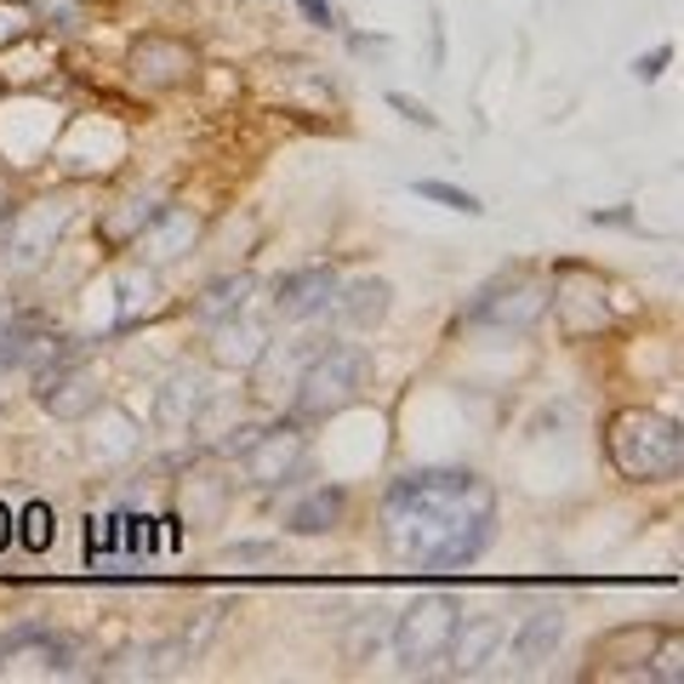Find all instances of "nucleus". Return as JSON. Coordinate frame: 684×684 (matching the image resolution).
<instances>
[{
    "mask_svg": "<svg viewBox=\"0 0 684 684\" xmlns=\"http://www.w3.org/2000/svg\"><path fill=\"white\" fill-rule=\"evenodd\" d=\"M343 508H348V491L343 486H319V491H308L292 508V531L297 537H326V531L343 525Z\"/></svg>",
    "mask_w": 684,
    "mask_h": 684,
    "instance_id": "obj_20",
    "label": "nucleus"
},
{
    "mask_svg": "<svg viewBox=\"0 0 684 684\" xmlns=\"http://www.w3.org/2000/svg\"><path fill=\"white\" fill-rule=\"evenodd\" d=\"M388 109H399V114H406V120H417L422 132H433V126H439V114H433L428 103H417L411 92H388Z\"/></svg>",
    "mask_w": 684,
    "mask_h": 684,
    "instance_id": "obj_25",
    "label": "nucleus"
},
{
    "mask_svg": "<svg viewBox=\"0 0 684 684\" xmlns=\"http://www.w3.org/2000/svg\"><path fill=\"white\" fill-rule=\"evenodd\" d=\"M194 239H200V217H194L188 206H160V212L143 223V234L132 239V246H137L149 263H177V257L194 252Z\"/></svg>",
    "mask_w": 684,
    "mask_h": 684,
    "instance_id": "obj_16",
    "label": "nucleus"
},
{
    "mask_svg": "<svg viewBox=\"0 0 684 684\" xmlns=\"http://www.w3.org/2000/svg\"><path fill=\"white\" fill-rule=\"evenodd\" d=\"M34 12L47 18L52 29H63V34L86 29V7H80V0H34Z\"/></svg>",
    "mask_w": 684,
    "mask_h": 684,
    "instance_id": "obj_23",
    "label": "nucleus"
},
{
    "mask_svg": "<svg viewBox=\"0 0 684 684\" xmlns=\"http://www.w3.org/2000/svg\"><path fill=\"white\" fill-rule=\"evenodd\" d=\"M29 343H34V337H29L23 326H12V331H0V377H7L12 366H23V354H29Z\"/></svg>",
    "mask_w": 684,
    "mask_h": 684,
    "instance_id": "obj_24",
    "label": "nucleus"
},
{
    "mask_svg": "<svg viewBox=\"0 0 684 684\" xmlns=\"http://www.w3.org/2000/svg\"><path fill=\"white\" fill-rule=\"evenodd\" d=\"M206 331H212V366H223V371H252L257 354L268 348V319L252 308L234 314V319H217Z\"/></svg>",
    "mask_w": 684,
    "mask_h": 684,
    "instance_id": "obj_14",
    "label": "nucleus"
},
{
    "mask_svg": "<svg viewBox=\"0 0 684 684\" xmlns=\"http://www.w3.org/2000/svg\"><path fill=\"white\" fill-rule=\"evenodd\" d=\"M462 622V599L457 593H417L406 611L394 616V651L406 673H428L433 662H446L451 651V633Z\"/></svg>",
    "mask_w": 684,
    "mask_h": 684,
    "instance_id": "obj_4",
    "label": "nucleus"
},
{
    "mask_svg": "<svg viewBox=\"0 0 684 684\" xmlns=\"http://www.w3.org/2000/svg\"><path fill=\"white\" fill-rule=\"evenodd\" d=\"M34 399L58 422H80V417H92L103 406V382L80 366V359H63V366H52V371H34Z\"/></svg>",
    "mask_w": 684,
    "mask_h": 684,
    "instance_id": "obj_9",
    "label": "nucleus"
},
{
    "mask_svg": "<svg viewBox=\"0 0 684 684\" xmlns=\"http://www.w3.org/2000/svg\"><path fill=\"white\" fill-rule=\"evenodd\" d=\"M422 200H439V206H451V212H462V217H479L486 206L468 194V188H457V183H439V177H422V183H411Z\"/></svg>",
    "mask_w": 684,
    "mask_h": 684,
    "instance_id": "obj_22",
    "label": "nucleus"
},
{
    "mask_svg": "<svg viewBox=\"0 0 684 684\" xmlns=\"http://www.w3.org/2000/svg\"><path fill=\"white\" fill-rule=\"evenodd\" d=\"M0 223H7V206H0Z\"/></svg>",
    "mask_w": 684,
    "mask_h": 684,
    "instance_id": "obj_31",
    "label": "nucleus"
},
{
    "mask_svg": "<svg viewBox=\"0 0 684 684\" xmlns=\"http://www.w3.org/2000/svg\"><path fill=\"white\" fill-rule=\"evenodd\" d=\"M656 678H678V645H667V651H662V667H656Z\"/></svg>",
    "mask_w": 684,
    "mask_h": 684,
    "instance_id": "obj_30",
    "label": "nucleus"
},
{
    "mask_svg": "<svg viewBox=\"0 0 684 684\" xmlns=\"http://www.w3.org/2000/svg\"><path fill=\"white\" fill-rule=\"evenodd\" d=\"M297 12H303L314 29H337V12L326 7V0H297Z\"/></svg>",
    "mask_w": 684,
    "mask_h": 684,
    "instance_id": "obj_27",
    "label": "nucleus"
},
{
    "mask_svg": "<svg viewBox=\"0 0 684 684\" xmlns=\"http://www.w3.org/2000/svg\"><path fill=\"white\" fill-rule=\"evenodd\" d=\"M508 639V622L502 616H462L457 622V633H451V651H446V662L457 667V673H479L491 656H497V645Z\"/></svg>",
    "mask_w": 684,
    "mask_h": 684,
    "instance_id": "obj_17",
    "label": "nucleus"
},
{
    "mask_svg": "<svg viewBox=\"0 0 684 684\" xmlns=\"http://www.w3.org/2000/svg\"><path fill=\"white\" fill-rule=\"evenodd\" d=\"M126 74L143 92H177L194 74V47L188 40H172V34H143L126 58Z\"/></svg>",
    "mask_w": 684,
    "mask_h": 684,
    "instance_id": "obj_10",
    "label": "nucleus"
},
{
    "mask_svg": "<svg viewBox=\"0 0 684 684\" xmlns=\"http://www.w3.org/2000/svg\"><path fill=\"white\" fill-rule=\"evenodd\" d=\"M394 633V616L382 611V605H371V611H359L354 622H348V639H343V656L348 662H371L377 656V645Z\"/></svg>",
    "mask_w": 684,
    "mask_h": 684,
    "instance_id": "obj_21",
    "label": "nucleus"
},
{
    "mask_svg": "<svg viewBox=\"0 0 684 684\" xmlns=\"http://www.w3.org/2000/svg\"><path fill=\"white\" fill-rule=\"evenodd\" d=\"M308 433L303 422H274V428H257L246 446H239V473H246V486L257 491H286L308 473Z\"/></svg>",
    "mask_w": 684,
    "mask_h": 684,
    "instance_id": "obj_5",
    "label": "nucleus"
},
{
    "mask_svg": "<svg viewBox=\"0 0 684 684\" xmlns=\"http://www.w3.org/2000/svg\"><path fill=\"white\" fill-rule=\"evenodd\" d=\"M252 292H257L252 274H223V279H212V286L194 297V319H200V326H217V319L246 314L252 308Z\"/></svg>",
    "mask_w": 684,
    "mask_h": 684,
    "instance_id": "obj_19",
    "label": "nucleus"
},
{
    "mask_svg": "<svg viewBox=\"0 0 684 684\" xmlns=\"http://www.w3.org/2000/svg\"><path fill=\"white\" fill-rule=\"evenodd\" d=\"M331 319L343 331H377L382 319H388V308H394V286L388 279H377V274H366V279H348V286H337L331 292Z\"/></svg>",
    "mask_w": 684,
    "mask_h": 684,
    "instance_id": "obj_13",
    "label": "nucleus"
},
{
    "mask_svg": "<svg viewBox=\"0 0 684 684\" xmlns=\"http://www.w3.org/2000/svg\"><path fill=\"white\" fill-rule=\"evenodd\" d=\"M548 303L559 314V326L565 337H588L611 319V303H605V286H599V274L576 268V263H559L553 268V286H548Z\"/></svg>",
    "mask_w": 684,
    "mask_h": 684,
    "instance_id": "obj_8",
    "label": "nucleus"
},
{
    "mask_svg": "<svg viewBox=\"0 0 684 684\" xmlns=\"http://www.w3.org/2000/svg\"><path fill=\"white\" fill-rule=\"evenodd\" d=\"M331 337H297V343H268L263 354H257V366H252V394L257 399H268V406H274V399H292L297 394V377H303V366H308V359L319 354V348H326Z\"/></svg>",
    "mask_w": 684,
    "mask_h": 684,
    "instance_id": "obj_12",
    "label": "nucleus"
},
{
    "mask_svg": "<svg viewBox=\"0 0 684 684\" xmlns=\"http://www.w3.org/2000/svg\"><path fill=\"white\" fill-rule=\"evenodd\" d=\"M548 308V286L542 279H531L525 268H513V274H497L486 292H479L462 319H491V326H513V331H531L537 319Z\"/></svg>",
    "mask_w": 684,
    "mask_h": 684,
    "instance_id": "obj_7",
    "label": "nucleus"
},
{
    "mask_svg": "<svg viewBox=\"0 0 684 684\" xmlns=\"http://www.w3.org/2000/svg\"><path fill=\"white\" fill-rule=\"evenodd\" d=\"M23 525H29V531H23V548H47V542H52V531H47V508H40V502L23 513Z\"/></svg>",
    "mask_w": 684,
    "mask_h": 684,
    "instance_id": "obj_26",
    "label": "nucleus"
},
{
    "mask_svg": "<svg viewBox=\"0 0 684 684\" xmlns=\"http://www.w3.org/2000/svg\"><path fill=\"white\" fill-rule=\"evenodd\" d=\"M331 292H337V274H331V263L286 268V274H279L274 286H268V308H274L279 319H314V314H326Z\"/></svg>",
    "mask_w": 684,
    "mask_h": 684,
    "instance_id": "obj_11",
    "label": "nucleus"
},
{
    "mask_svg": "<svg viewBox=\"0 0 684 684\" xmlns=\"http://www.w3.org/2000/svg\"><path fill=\"white\" fill-rule=\"evenodd\" d=\"M559 639H565V611H559V605L531 611L525 622H519V633H513V662H519V667L548 662V656L559 651Z\"/></svg>",
    "mask_w": 684,
    "mask_h": 684,
    "instance_id": "obj_18",
    "label": "nucleus"
},
{
    "mask_svg": "<svg viewBox=\"0 0 684 684\" xmlns=\"http://www.w3.org/2000/svg\"><path fill=\"white\" fill-rule=\"evenodd\" d=\"M371 382V348H359V343H326L297 377V394H292V406L303 417H337L348 411L359 394H366Z\"/></svg>",
    "mask_w": 684,
    "mask_h": 684,
    "instance_id": "obj_3",
    "label": "nucleus"
},
{
    "mask_svg": "<svg viewBox=\"0 0 684 684\" xmlns=\"http://www.w3.org/2000/svg\"><path fill=\"white\" fill-rule=\"evenodd\" d=\"M74 223V206L58 194V200H34V206H23V212H12L7 217V268L12 274H29V268H40L52 252H58V239H63V228Z\"/></svg>",
    "mask_w": 684,
    "mask_h": 684,
    "instance_id": "obj_6",
    "label": "nucleus"
},
{
    "mask_svg": "<svg viewBox=\"0 0 684 684\" xmlns=\"http://www.w3.org/2000/svg\"><path fill=\"white\" fill-rule=\"evenodd\" d=\"M388 548L422 571H462L497 537V497L468 468H411L382 502Z\"/></svg>",
    "mask_w": 684,
    "mask_h": 684,
    "instance_id": "obj_1",
    "label": "nucleus"
},
{
    "mask_svg": "<svg viewBox=\"0 0 684 684\" xmlns=\"http://www.w3.org/2000/svg\"><path fill=\"white\" fill-rule=\"evenodd\" d=\"M605 446L622 479H639V486H662V479L684 473V433L656 411H616Z\"/></svg>",
    "mask_w": 684,
    "mask_h": 684,
    "instance_id": "obj_2",
    "label": "nucleus"
},
{
    "mask_svg": "<svg viewBox=\"0 0 684 684\" xmlns=\"http://www.w3.org/2000/svg\"><path fill=\"white\" fill-rule=\"evenodd\" d=\"M228 559H274V542H234Z\"/></svg>",
    "mask_w": 684,
    "mask_h": 684,
    "instance_id": "obj_29",
    "label": "nucleus"
},
{
    "mask_svg": "<svg viewBox=\"0 0 684 684\" xmlns=\"http://www.w3.org/2000/svg\"><path fill=\"white\" fill-rule=\"evenodd\" d=\"M667 63H673V47H656L651 58H639V63H633V74H639V80H656Z\"/></svg>",
    "mask_w": 684,
    "mask_h": 684,
    "instance_id": "obj_28",
    "label": "nucleus"
},
{
    "mask_svg": "<svg viewBox=\"0 0 684 684\" xmlns=\"http://www.w3.org/2000/svg\"><path fill=\"white\" fill-rule=\"evenodd\" d=\"M212 406V377L206 371H172L166 382L154 388V422L160 428H194Z\"/></svg>",
    "mask_w": 684,
    "mask_h": 684,
    "instance_id": "obj_15",
    "label": "nucleus"
}]
</instances>
